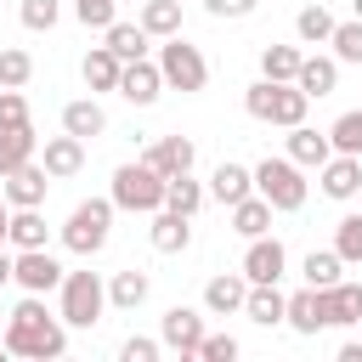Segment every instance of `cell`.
Returning a JSON list of instances; mask_svg holds the SVG:
<instances>
[{
	"instance_id": "6da1fadb",
	"label": "cell",
	"mask_w": 362,
	"mask_h": 362,
	"mask_svg": "<svg viewBox=\"0 0 362 362\" xmlns=\"http://www.w3.org/2000/svg\"><path fill=\"white\" fill-rule=\"evenodd\" d=\"M6 351L11 356H34V362H57L68 351V322L45 311V294H23L6 311Z\"/></svg>"
},
{
	"instance_id": "7a4b0ae2",
	"label": "cell",
	"mask_w": 362,
	"mask_h": 362,
	"mask_svg": "<svg viewBox=\"0 0 362 362\" xmlns=\"http://www.w3.org/2000/svg\"><path fill=\"white\" fill-rule=\"evenodd\" d=\"M243 107H249V119H260V124L294 130V124H305L311 96H305L294 79H255V85L243 90Z\"/></svg>"
},
{
	"instance_id": "3957f363",
	"label": "cell",
	"mask_w": 362,
	"mask_h": 362,
	"mask_svg": "<svg viewBox=\"0 0 362 362\" xmlns=\"http://www.w3.org/2000/svg\"><path fill=\"white\" fill-rule=\"evenodd\" d=\"M107 232H113V198H79L62 221V249L90 260V255L107 249Z\"/></svg>"
},
{
	"instance_id": "277c9868",
	"label": "cell",
	"mask_w": 362,
	"mask_h": 362,
	"mask_svg": "<svg viewBox=\"0 0 362 362\" xmlns=\"http://www.w3.org/2000/svg\"><path fill=\"white\" fill-rule=\"evenodd\" d=\"M255 192H260L277 215H294V209H305L311 181H305V170L283 153V158H260V164H255Z\"/></svg>"
},
{
	"instance_id": "5b68a950",
	"label": "cell",
	"mask_w": 362,
	"mask_h": 362,
	"mask_svg": "<svg viewBox=\"0 0 362 362\" xmlns=\"http://www.w3.org/2000/svg\"><path fill=\"white\" fill-rule=\"evenodd\" d=\"M113 209H130V215H153V209H164V175L147 164V158H136V164H119L113 170Z\"/></svg>"
},
{
	"instance_id": "8992f818",
	"label": "cell",
	"mask_w": 362,
	"mask_h": 362,
	"mask_svg": "<svg viewBox=\"0 0 362 362\" xmlns=\"http://www.w3.org/2000/svg\"><path fill=\"white\" fill-rule=\"evenodd\" d=\"M57 294H62V300H57V317H62L68 328H96L102 311H107V283H102L96 272H68Z\"/></svg>"
},
{
	"instance_id": "52a82bcc",
	"label": "cell",
	"mask_w": 362,
	"mask_h": 362,
	"mask_svg": "<svg viewBox=\"0 0 362 362\" xmlns=\"http://www.w3.org/2000/svg\"><path fill=\"white\" fill-rule=\"evenodd\" d=\"M158 74H164V90H181V96H198V90L209 85L204 51H198L192 40H181V34H170V40L158 45Z\"/></svg>"
},
{
	"instance_id": "ba28073f",
	"label": "cell",
	"mask_w": 362,
	"mask_h": 362,
	"mask_svg": "<svg viewBox=\"0 0 362 362\" xmlns=\"http://www.w3.org/2000/svg\"><path fill=\"white\" fill-rule=\"evenodd\" d=\"M62 260L51 255V249H17V272H11V283L23 288V294H51V288H62Z\"/></svg>"
},
{
	"instance_id": "9c48e42d",
	"label": "cell",
	"mask_w": 362,
	"mask_h": 362,
	"mask_svg": "<svg viewBox=\"0 0 362 362\" xmlns=\"http://www.w3.org/2000/svg\"><path fill=\"white\" fill-rule=\"evenodd\" d=\"M204 311H192V305H170L164 311V322H158V339H164V351H175V356H198V345H204Z\"/></svg>"
},
{
	"instance_id": "30bf717a",
	"label": "cell",
	"mask_w": 362,
	"mask_h": 362,
	"mask_svg": "<svg viewBox=\"0 0 362 362\" xmlns=\"http://www.w3.org/2000/svg\"><path fill=\"white\" fill-rule=\"evenodd\" d=\"M0 192H6V204H11V209H40V204H45V192H51V170H45L40 158H28L23 170L0 175Z\"/></svg>"
},
{
	"instance_id": "8fae6325",
	"label": "cell",
	"mask_w": 362,
	"mask_h": 362,
	"mask_svg": "<svg viewBox=\"0 0 362 362\" xmlns=\"http://www.w3.org/2000/svg\"><path fill=\"white\" fill-rule=\"evenodd\" d=\"M119 96H124L130 107H153V102L164 96V74H158V62H153V57L124 62V74H119Z\"/></svg>"
},
{
	"instance_id": "7c38bea8",
	"label": "cell",
	"mask_w": 362,
	"mask_h": 362,
	"mask_svg": "<svg viewBox=\"0 0 362 362\" xmlns=\"http://www.w3.org/2000/svg\"><path fill=\"white\" fill-rule=\"evenodd\" d=\"M283 272H288V249H283L272 232L249 238V249H243V277H249V283H277Z\"/></svg>"
},
{
	"instance_id": "4fadbf2b",
	"label": "cell",
	"mask_w": 362,
	"mask_h": 362,
	"mask_svg": "<svg viewBox=\"0 0 362 362\" xmlns=\"http://www.w3.org/2000/svg\"><path fill=\"white\" fill-rule=\"evenodd\" d=\"M317 187H322V198L351 204V198L362 192V158H356V153H334V158L317 170Z\"/></svg>"
},
{
	"instance_id": "5bb4252c",
	"label": "cell",
	"mask_w": 362,
	"mask_h": 362,
	"mask_svg": "<svg viewBox=\"0 0 362 362\" xmlns=\"http://www.w3.org/2000/svg\"><path fill=\"white\" fill-rule=\"evenodd\" d=\"M243 300H249V277H243V266H238V272H221V277L204 283V311H209V317H232V311H243Z\"/></svg>"
},
{
	"instance_id": "9a60e30c",
	"label": "cell",
	"mask_w": 362,
	"mask_h": 362,
	"mask_svg": "<svg viewBox=\"0 0 362 362\" xmlns=\"http://www.w3.org/2000/svg\"><path fill=\"white\" fill-rule=\"evenodd\" d=\"M141 158H147V164H153V170L170 181V175H187V170L198 164V147H192L187 136H158V141H153Z\"/></svg>"
},
{
	"instance_id": "2e32d148",
	"label": "cell",
	"mask_w": 362,
	"mask_h": 362,
	"mask_svg": "<svg viewBox=\"0 0 362 362\" xmlns=\"http://www.w3.org/2000/svg\"><path fill=\"white\" fill-rule=\"evenodd\" d=\"M249 192H255V170H249V164H232V158H221V164H215V175H209V198L232 209V204H243Z\"/></svg>"
},
{
	"instance_id": "e0dca14e",
	"label": "cell",
	"mask_w": 362,
	"mask_h": 362,
	"mask_svg": "<svg viewBox=\"0 0 362 362\" xmlns=\"http://www.w3.org/2000/svg\"><path fill=\"white\" fill-rule=\"evenodd\" d=\"M243 317H249V322H260V328H283V317H288V294H283L277 283H249Z\"/></svg>"
},
{
	"instance_id": "ac0fdd59",
	"label": "cell",
	"mask_w": 362,
	"mask_h": 362,
	"mask_svg": "<svg viewBox=\"0 0 362 362\" xmlns=\"http://www.w3.org/2000/svg\"><path fill=\"white\" fill-rule=\"evenodd\" d=\"M322 317H328V328H356L362 322V283H334V288H322Z\"/></svg>"
},
{
	"instance_id": "d6986e66",
	"label": "cell",
	"mask_w": 362,
	"mask_h": 362,
	"mask_svg": "<svg viewBox=\"0 0 362 362\" xmlns=\"http://www.w3.org/2000/svg\"><path fill=\"white\" fill-rule=\"evenodd\" d=\"M288 158H294L300 170H322V164L334 158V141H328V130L294 124V130H288Z\"/></svg>"
},
{
	"instance_id": "ffe728a7",
	"label": "cell",
	"mask_w": 362,
	"mask_h": 362,
	"mask_svg": "<svg viewBox=\"0 0 362 362\" xmlns=\"http://www.w3.org/2000/svg\"><path fill=\"white\" fill-rule=\"evenodd\" d=\"M40 164L51 170V181H68V175H79V170H85V141L62 130V136H51V141H45Z\"/></svg>"
},
{
	"instance_id": "44dd1931",
	"label": "cell",
	"mask_w": 362,
	"mask_h": 362,
	"mask_svg": "<svg viewBox=\"0 0 362 362\" xmlns=\"http://www.w3.org/2000/svg\"><path fill=\"white\" fill-rule=\"evenodd\" d=\"M153 249L158 255H181L192 243V215H175V209H153V226H147Z\"/></svg>"
},
{
	"instance_id": "7402d4cb",
	"label": "cell",
	"mask_w": 362,
	"mask_h": 362,
	"mask_svg": "<svg viewBox=\"0 0 362 362\" xmlns=\"http://www.w3.org/2000/svg\"><path fill=\"white\" fill-rule=\"evenodd\" d=\"M283 328H294V334H322L328 328V317H322V288H300V294H288V317H283Z\"/></svg>"
},
{
	"instance_id": "603a6c76",
	"label": "cell",
	"mask_w": 362,
	"mask_h": 362,
	"mask_svg": "<svg viewBox=\"0 0 362 362\" xmlns=\"http://www.w3.org/2000/svg\"><path fill=\"white\" fill-rule=\"evenodd\" d=\"M79 74H85V85H90V96H96V90H119V74H124V57H113L107 45H90V51H85V62H79Z\"/></svg>"
},
{
	"instance_id": "cb8c5ba5",
	"label": "cell",
	"mask_w": 362,
	"mask_h": 362,
	"mask_svg": "<svg viewBox=\"0 0 362 362\" xmlns=\"http://www.w3.org/2000/svg\"><path fill=\"white\" fill-rule=\"evenodd\" d=\"M294 85L317 102V96H334V85H339V57H305L300 62V74H294Z\"/></svg>"
},
{
	"instance_id": "d4e9b609",
	"label": "cell",
	"mask_w": 362,
	"mask_h": 362,
	"mask_svg": "<svg viewBox=\"0 0 362 362\" xmlns=\"http://www.w3.org/2000/svg\"><path fill=\"white\" fill-rule=\"evenodd\" d=\"M62 130H68V136H79V141L102 136V130H107V113H102V102H96V96H79V102H68V107H62Z\"/></svg>"
},
{
	"instance_id": "484cf974",
	"label": "cell",
	"mask_w": 362,
	"mask_h": 362,
	"mask_svg": "<svg viewBox=\"0 0 362 362\" xmlns=\"http://www.w3.org/2000/svg\"><path fill=\"white\" fill-rule=\"evenodd\" d=\"M40 153V136H34V124H17V130H0V175H11V170H23L28 158Z\"/></svg>"
},
{
	"instance_id": "4316f807",
	"label": "cell",
	"mask_w": 362,
	"mask_h": 362,
	"mask_svg": "<svg viewBox=\"0 0 362 362\" xmlns=\"http://www.w3.org/2000/svg\"><path fill=\"white\" fill-rule=\"evenodd\" d=\"M204 198H209V187H204V181H192V170L164 181V209H175V215H198V209H204Z\"/></svg>"
},
{
	"instance_id": "83f0119b",
	"label": "cell",
	"mask_w": 362,
	"mask_h": 362,
	"mask_svg": "<svg viewBox=\"0 0 362 362\" xmlns=\"http://www.w3.org/2000/svg\"><path fill=\"white\" fill-rule=\"evenodd\" d=\"M272 215H277V209H272L260 192H249L243 204H232V232H238V238H260V232H272Z\"/></svg>"
},
{
	"instance_id": "f1b7e54d",
	"label": "cell",
	"mask_w": 362,
	"mask_h": 362,
	"mask_svg": "<svg viewBox=\"0 0 362 362\" xmlns=\"http://www.w3.org/2000/svg\"><path fill=\"white\" fill-rule=\"evenodd\" d=\"M147 272H113V283H107V305L113 311H136V305H147Z\"/></svg>"
},
{
	"instance_id": "f546056e",
	"label": "cell",
	"mask_w": 362,
	"mask_h": 362,
	"mask_svg": "<svg viewBox=\"0 0 362 362\" xmlns=\"http://www.w3.org/2000/svg\"><path fill=\"white\" fill-rule=\"evenodd\" d=\"M153 40H170V34H181V6L175 0H141V17H136Z\"/></svg>"
},
{
	"instance_id": "4dcf8cb0",
	"label": "cell",
	"mask_w": 362,
	"mask_h": 362,
	"mask_svg": "<svg viewBox=\"0 0 362 362\" xmlns=\"http://www.w3.org/2000/svg\"><path fill=\"white\" fill-rule=\"evenodd\" d=\"M300 272H305L311 288H334V283L345 277V260H339V249H311V255L300 260Z\"/></svg>"
},
{
	"instance_id": "1f68e13d",
	"label": "cell",
	"mask_w": 362,
	"mask_h": 362,
	"mask_svg": "<svg viewBox=\"0 0 362 362\" xmlns=\"http://www.w3.org/2000/svg\"><path fill=\"white\" fill-rule=\"evenodd\" d=\"M147 40H153V34H147L141 23H113L102 45H107L113 57H124V62H136V57H147Z\"/></svg>"
},
{
	"instance_id": "d6a6232c",
	"label": "cell",
	"mask_w": 362,
	"mask_h": 362,
	"mask_svg": "<svg viewBox=\"0 0 362 362\" xmlns=\"http://www.w3.org/2000/svg\"><path fill=\"white\" fill-rule=\"evenodd\" d=\"M294 34H300V45H328L334 40V11L328 6H305L294 17Z\"/></svg>"
},
{
	"instance_id": "836d02e7",
	"label": "cell",
	"mask_w": 362,
	"mask_h": 362,
	"mask_svg": "<svg viewBox=\"0 0 362 362\" xmlns=\"http://www.w3.org/2000/svg\"><path fill=\"white\" fill-rule=\"evenodd\" d=\"M300 62H305L300 45H266V51H260V79H294Z\"/></svg>"
},
{
	"instance_id": "e575fe53",
	"label": "cell",
	"mask_w": 362,
	"mask_h": 362,
	"mask_svg": "<svg viewBox=\"0 0 362 362\" xmlns=\"http://www.w3.org/2000/svg\"><path fill=\"white\" fill-rule=\"evenodd\" d=\"M11 249H45V215L40 209H11Z\"/></svg>"
},
{
	"instance_id": "d590c367",
	"label": "cell",
	"mask_w": 362,
	"mask_h": 362,
	"mask_svg": "<svg viewBox=\"0 0 362 362\" xmlns=\"http://www.w3.org/2000/svg\"><path fill=\"white\" fill-rule=\"evenodd\" d=\"M28 79H34V57H28L23 45H6V51H0V85H6V90H23Z\"/></svg>"
},
{
	"instance_id": "8d00e7d4",
	"label": "cell",
	"mask_w": 362,
	"mask_h": 362,
	"mask_svg": "<svg viewBox=\"0 0 362 362\" xmlns=\"http://www.w3.org/2000/svg\"><path fill=\"white\" fill-rule=\"evenodd\" d=\"M328 141H334V153H356V158H362V107L339 113V119L328 124Z\"/></svg>"
},
{
	"instance_id": "74e56055",
	"label": "cell",
	"mask_w": 362,
	"mask_h": 362,
	"mask_svg": "<svg viewBox=\"0 0 362 362\" xmlns=\"http://www.w3.org/2000/svg\"><path fill=\"white\" fill-rule=\"evenodd\" d=\"M334 249H339L345 266H362V215H339V226H334Z\"/></svg>"
},
{
	"instance_id": "f35d334b",
	"label": "cell",
	"mask_w": 362,
	"mask_h": 362,
	"mask_svg": "<svg viewBox=\"0 0 362 362\" xmlns=\"http://www.w3.org/2000/svg\"><path fill=\"white\" fill-rule=\"evenodd\" d=\"M74 17H79L85 28H102V34H107V28L119 23V0H74Z\"/></svg>"
},
{
	"instance_id": "ab89813d",
	"label": "cell",
	"mask_w": 362,
	"mask_h": 362,
	"mask_svg": "<svg viewBox=\"0 0 362 362\" xmlns=\"http://www.w3.org/2000/svg\"><path fill=\"white\" fill-rule=\"evenodd\" d=\"M334 57L339 62H362V17H351V23H334Z\"/></svg>"
},
{
	"instance_id": "60d3db41",
	"label": "cell",
	"mask_w": 362,
	"mask_h": 362,
	"mask_svg": "<svg viewBox=\"0 0 362 362\" xmlns=\"http://www.w3.org/2000/svg\"><path fill=\"white\" fill-rule=\"evenodd\" d=\"M57 17H62V6H57V0H23V28L51 34V28H57Z\"/></svg>"
},
{
	"instance_id": "b9f144b4",
	"label": "cell",
	"mask_w": 362,
	"mask_h": 362,
	"mask_svg": "<svg viewBox=\"0 0 362 362\" xmlns=\"http://www.w3.org/2000/svg\"><path fill=\"white\" fill-rule=\"evenodd\" d=\"M238 339L232 334H204V345H198V362H238Z\"/></svg>"
},
{
	"instance_id": "7bdbcfd3",
	"label": "cell",
	"mask_w": 362,
	"mask_h": 362,
	"mask_svg": "<svg viewBox=\"0 0 362 362\" xmlns=\"http://www.w3.org/2000/svg\"><path fill=\"white\" fill-rule=\"evenodd\" d=\"M119 356H124V362H158V356H164V339H147V334H130V339L119 345Z\"/></svg>"
},
{
	"instance_id": "ee69618b",
	"label": "cell",
	"mask_w": 362,
	"mask_h": 362,
	"mask_svg": "<svg viewBox=\"0 0 362 362\" xmlns=\"http://www.w3.org/2000/svg\"><path fill=\"white\" fill-rule=\"evenodd\" d=\"M17 124H28V102H23V90L0 85V130H17Z\"/></svg>"
},
{
	"instance_id": "f6af8a7d",
	"label": "cell",
	"mask_w": 362,
	"mask_h": 362,
	"mask_svg": "<svg viewBox=\"0 0 362 362\" xmlns=\"http://www.w3.org/2000/svg\"><path fill=\"white\" fill-rule=\"evenodd\" d=\"M255 6L260 0H204V11L221 17V23H243V17H255Z\"/></svg>"
},
{
	"instance_id": "bcb514c9",
	"label": "cell",
	"mask_w": 362,
	"mask_h": 362,
	"mask_svg": "<svg viewBox=\"0 0 362 362\" xmlns=\"http://www.w3.org/2000/svg\"><path fill=\"white\" fill-rule=\"evenodd\" d=\"M11 272H17V255H6V243H0V288L11 283Z\"/></svg>"
},
{
	"instance_id": "7dc6e473",
	"label": "cell",
	"mask_w": 362,
	"mask_h": 362,
	"mask_svg": "<svg viewBox=\"0 0 362 362\" xmlns=\"http://www.w3.org/2000/svg\"><path fill=\"white\" fill-rule=\"evenodd\" d=\"M0 243H11V204H6V192H0Z\"/></svg>"
},
{
	"instance_id": "c3c4849f",
	"label": "cell",
	"mask_w": 362,
	"mask_h": 362,
	"mask_svg": "<svg viewBox=\"0 0 362 362\" xmlns=\"http://www.w3.org/2000/svg\"><path fill=\"white\" fill-rule=\"evenodd\" d=\"M339 362H362V339H345L339 345Z\"/></svg>"
},
{
	"instance_id": "681fc988",
	"label": "cell",
	"mask_w": 362,
	"mask_h": 362,
	"mask_svg": "<svg viewBox=\"0 0 362 362\" xmlns=\"http://www.w3.org/2000/svg\"><path fill=\"white\" fill-rule=\"evenodd\" d=\"M351 11H356V17H362V0H351Z\"/></svg>"
},
{
	"instance_id": "f907efd6",
	"label": "cell",
	"mask_w": 362,
	"mask_h": 362,
	"mask_svg": "<svg viewBox=\"0 0 362 362\" xmlns=\"http://www.w3.org/2000/svg\"><path fill=\"white\" fill-rule=\"evenodd\" d=\"M0 317H6V300H0Z\"/></svg>"
},
{
	"instance_id": "816d5d0a",
	"label": "cell",
	"mask_w": 362,
	"mask_h": 362,
	"mask_svg": "<svg viewBox=\"0 0 362 362\" xmlns=\"http://www.w3.org/2000/svg\"><path fill=\"white\" fill-rule=\"evenodd\" d=\"M0 351H6V339H0Z\"/></svg>"
}]
</instances>
